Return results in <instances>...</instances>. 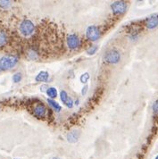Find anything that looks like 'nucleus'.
<instances>
[{
    "instance_id": "18",
    "label": "nucleus",
    "mask_w": 158,
    "mask_h": 159,
    "mask_svg": "<svg viewBox=\"0 0 158 159\" xmlns=\"http://www.w3.org/2000/svg\"><path fill=\"white\" fill-rule=\"evenodd\" d=\"M21 80H22V74L20 72L15 73V75H14V77H13V80H14V82H15V83L20 82Z\"/></svg>"
},
{
    "instance_id": "3",
    "label": "nucleus",
    "mask_w": 158,
    "mask_h": 159,
    "mask_svg": "<svg viewBox=\"0 0 158 159\" xmlns=\"http://www.w3.org/2000/svg\"><path fill=\"white\" fill-rule=\"evenodd\" d=\"M47 107L40 102L37 103L36 105H34L32 107V114H33V116H36L38 119L45 118L47 116Z\"/></svg>"
},
{
    "instance_id": "15",
    "label": "nucleus",
    "mask_w": 158,
    "mask_h": 159,
    "mask_svg": "<svg viewBox=\"0 0 158 159\" xmlns=\"http://www.w3.org/2000/svg\"><path fill=\"white\" fill-rule=\"evenodd\" d=\"M89 78H90L89 73H88V72H85V73H83V74L80 76V82L85 84V83L88 82V80H89Z\"/></svg>"
},
{
    "instance_id": "17",
    "label": "nucleus",
    "mask_w": 158,
    "mask_h": 159,
    "mask_svg": "<svg viewBox=\"0 0 158 159\" xmlns=\"http://www.w3.org/2000/svg\"><path fill=\"white\" fill-rule=\"evenodd\" d=\"M11 7V2L10 1H0V7L7 9Z\"/></svg>"
},
{
    "instance_id": "21",
    "label": "nucleus",
    "mask_w": 158,
    "mask_h": 159,
    "mask_svg": "<svg viewBox=\"0 0 158 159\" xmlns=\"http://www.w3.org/2000/svg\"><path fill=\"white\" fill-rule=\"evenodd\" d=\"M75 105H79V99L75 100Z\"/></svg>"
},
{
    "instance_id": "23",
    "label": "nucleus",
    "mask_w": 158,
    "mask_h": 159,
    "mask_svg": "<svg viewBox=\"0 0 158 159\" xmlns=\"http://www.w3.org/2000/svg\"><path fill=\"white\" fill-rule=\"evenodd\" d=\"M53 159H59L58 157H55V158H53Z\"/></svg>"
},
{
    "instance_id": "10",
    "label": "nucleus",
    "mask_w": 158,
    "mask_h": 159,
    "mask_svg": "<svg viewBox=\"0 0 158 159\" xmlns=\"http://www.w3.org/2000/svg\"><path fill=\"white\" fill-rule=\"evenodd\" d=\"M79 137V132L78 130H73L68 133L67 135V140L71 143H74L78 140Z\"/></svg>"
},
{
    "instance_id": "1",
    "label": "nucleus",
    "mask_w": 158,
    "mask_h": 159,
    "mask_svg": "<svg viewBox=\"0 0 158 159\" xmlns=\"http://www.w3.org/2000/svg\"><path fill=\"white\" fill-rule=\"evenodd\" d=\"M18 63V57L12 55L4 56L0 58V71H6L13 68Z\"/></svg>"
},
{
    "instance_id": "20",
    "label": "nucleus",
    "mask_w": 158,
    "mask_h": 159,
    "mask_svg": "<svg viewBox=\"0 0 158 159\" xmlns=\"http://www.w3.org/2000/svg\"><path fill=\"white\" fill-rule=\"evenodd\" d=\"M88 86H84V87H83V89H82V90H81V94L83 95V96H84V95L86 94V92H87V90H88Z\"/></svg>"
},
{
    "instance_id": "14",
    "label": "nucleus",
    "mask_w": 158,
    "mask_h": 159,
    "mask_svg": "<svg viewBox=\"0 0 158 159\" xmlns=\"http://www.w3.org/2000/svg\"><path fill=\"white\" fill-rule=\"evenodd\" d=\"M47 102L50 104V106L53 107V108L55 109L56 112H60L61 111V109H62V107H61V106L58 104L57 102H56L55 100H53V99H47Z\"/></svg>"
},
{
    "instance_id": "13",
    "label": "nucleus",
    "mask_w": 158,
    "mask_h": 159,
    "mask_svg": "<svg viewBox=\"0 0 158 159\" xmlns=\"http://www.w3.org/2000/svg\"><path fill=\"white\" fill-rule=\"evenodd\" d=\"M47 96L51 98H56V96H57V90H56V89L54 87H50L48 88L47 89Z\"/></svg>"
},
{
    "instance_id": "9",
    "label": "nucleus",
    "mask_w": 158,
    "mask_h": 159,
    "mask_svg": "<svg viewBox=\"0 0 158 159\" xmlns=\"http://www.w3.org/2000/svg\"><path fill=\"white\" fill-rule=\"evenodd\" d=\"M146 26L148 29H155L158 26V15H152L150 18H148L146 22Z\"/></svg>"
},
{
    "instance_id": "7",
    "label": "nucleus",
    "mask_w": 158,
    "mask_h": 159,
    "mask_svg": "<svg viewBox=\"0 0 158 159\" xmlns=\"http://www.w3.org/2000/svg\"><path fill=\"white\" fill-rule=\"evenodd\" d=\"M111 8L113 10V12L117 15H121L123 14L126 9H127V4L123 1H117L115 2L111 5Z\"/></svg>"
},
{
    "instance_id": "8",
    "label": "nucleus",
    "mask_w": 158,
    "mask_h": 159,
    "mask_svg": "<svg viewBox=\"0 0 158 159\" xmlns=\"http://www.w3.org/2000/svg\"><path fill=\"white\" fill-rule=\"evenodd\" d=\"M60 98H61V101L65 104V106L69 108H72L73 107V101L72 99L68 96L67 92H65V90H62L61 93H60Z\"/></svg>"
},
{
    "instance_id": "16",
    "label": "nucleus",
    "mask_w": 158,
    "mask_h": 159,
    "mask_svg": "<svg viewBox=\"0 0 158 159\" xmlns=\"http://www.w3.org/2000/svg\"><path fill=\"white\" fill-rule=\"evenodd\" d=\"M97 46H92V47H90L88 50H87V54L88 55H89V56H92L94 54H96V52L97 51Z\"/></svg>"
},
{
    "instance_id": "19",
    "label": "nucleus",
    "mask_w": 158,
    "mask_h": 159,
    "mask_svg": "<svg viewBox=\"0 0 158 159\" xmlns=\"http://www.w3.org/2000/svg\"><path fill=\"white\" fill-rule=\"evenodd\" d=\"M153 110H154V112L156 113V114H158V100L154 103V105H153Z\"/></svg>"
},
{
    "instance_id": "4",
    "label": "nucleus",
    "mask_w": 158,
    "mask_h": 159,
    "mask_svg": "<svg viewBox=\"0 0 158 159\" xmlns=\"http://www.w3.org/2000/svg\"><path fill=\"white\" fill-rule=\"evenodd\" d=\"M86 36L87 38L91 40V41H96L101 36V32L98 27L95 26V25H90L87 28L86 30Z\"/></svg>"
},
{
    "instance_id": "11",
    "label": "nucleus",
    "mask_w": 158,
    "mask_h": 159,
    "mask_svg": "<svg viewBox=\"0 0 158 159\" xmlns=\"http://www.w3.org/2000/svg\"><path fill=\"white\" fill-rule=\"evenodd\" d=\"M8 42V35L7 33L3 30H0V48H4Z\"/></svg>"
},
{
    "instance_id": "22",
    "label": "nucleus",
    "mask_w": 158,
    "mask_h": 159,
    "mask_svg": "<svg viewBox=\"0 0 158 159\" xmlns=\"http://www.w3.org/2000/svg\"><path fill=\"white\" fill-rule=\"evenodd\" d=\"M156 159H158V155L156 156Z\"/></svg>"
},
{
    "instance_id": "2",
    "label": "nucleus",
    "mask_w": 158,
    "mask_h": 159,
    "mask_svg": "<svg viewBox=\"0 0 158 159\" xmlns=\"http://www.w3.org/2000/svg\"><path fill=\"white\" fill-rule=\"evenodd\" d=\"M19 30L22 36L29 37L32 35L33 32L35 31V25L29 20H24L21 22Z\"/></svg>"
},
{
    "instance_id": "6",
    "label": "nucleus",
    "mask_w": 158,
    "mask_h": 159,
    "mask_svg": "<svg viewBox=\"0 0 158 159\" xmlns=\"http://www.w3.org/2000/svg\"><path fill=\"white\" fill-rule=\"evenodd\" d=\"M120 58H121L120 53L117 50H115V49L108 51L107 53L106 54V57H105L106 61L107 63H109V64H116V63H118L120 61Z\"/></svg>"
},
{
    "instance_id": "5",
    "label": "nucleus",
    "mask_w": 158,
    "mask_h": 159,
    "mask_svg": "<svg viewBox=\"0 0 158 159\" xmlns=\"http://www.w3.org/2000/svg\"><path fill=\"white\" fill-rule=\"evenodd\" d=\"M67 46L70 49L76 50L80 46V39L76 34H70L67 36Z\"/></svg>"
},
{
    "instance_id": "12",
    "label": "nucleus",
    "mask_w": 158,
    "mask_h": 159,
    "mask_svg": "<svg viewBox=\"0 0 158 159\" xmlns=\"http://www.w3.org/2000/svg\"><path fill=\"white\" fill-rule=\"evenodd\" d=\"M48 78H49L48 72H45V71H41V72H38V74L36 76L35 80L38 81V82H40V81H47Z\"/></svg>"
}]
</instances>
